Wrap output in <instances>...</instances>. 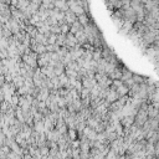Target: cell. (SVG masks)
<instances>
[{
    "label": "cell",
    "instance_id": "obj_14",
    "mask_svg": "<svg viewBox=\"0 0 159 159\" xmlns=\"http://www.w3.org/2000/svg\"><path fill=\"white\" fill-rule=\"evenodd\" d=\"M132 78L134 81V84H148L150 82L147 77H144V76H141V75H137V73H133L132 75Z\"/></svg>",
    "mask_w": 159,
    "mask_h": 159
},
{
    "label": "cell",
    "instance_id": "obj_13",
    "mask_svg": "<svg viewBox=\"0 0 159 159\" xmlns=\"http://www.w3.org/2000/svg\"><path fill=\"white\" fill-rule=\"evenodd\" d=\"M133 29V23H130V21H127V20H124L123 21V25L121 26V31L123 34H126V35H128V32Z\"/></svg>",
    "mask_w": 159,
    "mask_h": 159
},
{
    "label": "cell",
    "instance_id": "obj_24",
    "mask_svg": "<svg viewBox=\"0 0 159 159\" xmlns=\"http://www.w3.org/2000/svg\"><path fill=\"white\" fill-rule=\"evenodd\" d=\"M40 6L44 9H53V0H41Z\"/></svg>",
    "mask_w": 159,
    "mask_h": 159
},
{
    "label": "cell",
    "instance_id": "obj_27",
    "mask_svg": "<svg viewBox=\"0 0 159 159\" xmlns=\"http://www.w3.org/2000/svg\"><path fill=\"white\" fill-rule=\"evenodd\" d=\"M40 153H41V158H47V155H49V147L47 146H44V147H40Z\"/></svg>",
    "mask_w": 159,
    "mask_h": 159
},
{
    "label": "cell",
    "instance_id": "obj_33",
    "mask_svg": "<svg viewBox=\"0 0 159 159\" xmlns=\"http://www.w3.org/2000/svg\"><path fill=\"white\" fill-rule=\"evenodd\" d=\"M5 138H6V136H5L3 132H0V146H3V144H4Z\"/></svg>",
    "mask_w": 159,
    "mask_h": 159
},
{
    "label": "cell",
    "instance_id": "obj_10",
    "mask_svg": "<svg viewBox=\"0 0 159 159\" xmlns=\"http://www.w3.org/2000/svg\"><path fill=\"white\" fill-rule=\"evenodd\" d=\"M53 8H57L61 11H66L68 10V5L66 0H53Z\"/></svg>",
    "mask_w": 159,
    "mask_h": 159
},
{
    "label": "cell",
    "instance_id": "obj_1",
    "mask_svg": "<svg viewBox=\"0 0 159 159\" xmlns=\"http://www.w3.org/2000/svg\"><path fill=\"white\" fill-rule=\"evenodd\" d=\"M21 61L25 62V64H27V65H30L34 68L39 67L37 66V53L34 52V51H31L29 55H25L24 53L23 56H21Z\"/></svg>",
    "mask_w": 159,
    "mask_h": 159
},
{
    "label": "cell",
    "instance_id": "obj_21",
    "mask_svg": "<svg viewBox=\"0 0 159 159\" xmlns=\"http://www.w3.org/2000/svg\"><path fill=\"white\" fill-rule=\"evenodd\" d=\"M30 4V0H18V3L15 5V8L19 10H24L25 8H27Z\"/></svg>",
    "mask_w": 159,
    "mask_h": 159
},
{
    "label": "cell",
    "instance_id": "obj_8",
    "mask_svg": "<svg viewBox=\"0 0 159 159\" xmlns=\"http://www.w3.org/2000/svg\"><path fill=\"white\" fill-rule=\"evenodd\" d=\"M64 20H65V23L66 24H68V25H71L73 21H76L77 20V16L75 15V14L68 9V10H66L65 11V16H64Z\"/></svg>",
    "mask_w": 159,
    "mask_h": 159
},
{
    "label": "cell",
    "instance_id": "obj_29",
    "mask_svg": "<svg viewBox=\"0 0 159 159\" xmlns=\"http://www.w3.org/2000/svg\"><path fill=\"white\" fill-rule=\"evenodd\" d=\"M50 32L52 34H61V30H60V25L59 24H53V25H50Z\"/></svg>",
    "mask_w": 159,
    "mask_h": 159
},
{
    "label": "cell",
    "instance_id": "obj_23",
    "mask_svg": "<svg viewBox=\"0 0 159 159\" xmlns=\"http://www.w3.org/2000/svg\"><path fill=\"white\" fill-rule=\"evenodd\" d=\"M25 31L27 32V34H29V35L31 36V37H34V36H35L36 35V34H37V29H36V27L35 26H34V25H27L26 27H25Z\"/></svg>",
    "mask_w": 159,
    "mask_h": 159
},
{
    "label": "cell",
    "instance_id": "obj_7",
    "mask_svg": "<svg viewBox=\"0 0 159 159\" xmlns=\"http://www.w3.org/2000/svg\"><path fill=\"white\" fill-rule=\"evenodd\" d=\"M121 124L123 127H130L132 124L134 123V116L132 114H128V116H122L121 119H119Z\"/></svg>",
    "mask_w": 159,
    "mask_h": 159
},
{
    "label": "cell",
    "instance_id": "obj_4",
    "mask_svg": "<svg viewBox=\"0 0 159 159\" xmlns=\"http://www.w3.org/2000/svg\"><path fill=\"white\" fill-rule=\"evenodd\" d=\"M106 5H107L108 10H111V12H113L114 10L122 8L121 0H106Z\"/></svg>",
    "mask_w": 159,
    "mask_h": 159
},
{
    "label": "cell",
    "instance_id": "obj_17",
    "mask_svg": "<svg viewBox=\"0 0 159 159\" xmlns=\"http://www.w3.org/2000/svg\"><path fill=\"white\" fill-rule=\"evenodd\" d=\"M32 129L37 133H44V121H37V122H34L32 124Z\"/></svg>",
    "mask_w": 159,
    "mask_h": 159
},
{
    "label": "cell",
    "instance_id": "obj_35",
    "mask_svg": "<svg viewBox=\"0 0 159 159\" xmlns=\"http://www.w3.org/2000/svg\"><path fill=\"white\" fill-rule=\"evenodd\" d=\"M66 1H67V0H66Z\"/></svg>",
    "mask_w": 159,
    "mask_h": 159
},
{
    "label": "cell",
    "instance_id": "obj_22",
    "mask_svg": "<svg viewBox=\"0 0 159 159\" xmlns=\"http://www.w3.org/2000/svg\"><path fill=\"white\" fill-rule=\"evenodd\" d=\"M116 91H117V93L119 95V97L121 96H124V95H128V91H129V88L124 85V84H122L121 86H118L116 88Z\"/></svg>",
    "mask_w": 159,
    "mask_h": 159
},
{
    "label": "cell",
    "instance_id": "obj_26",
    "mask_svg": "<svg viewBox=\"0 0 159 159\" xmlns=\"http://www.w3.org/2000/svg\"><path fill=\"white\" fill-rule=\"evenodd\" d=\"M65 42V34H57V37H56V44L57 46H64Z\"/></svg>",
    "mask_w": 159,
    "mask_h": 159
},
{
    "label": "cell",
    "instance_id": "obj_34",
    "mask_svg": "<svg viewBox=\"0 0 159 159\" xmlns=\"http://www.w3.org/2000/svg\"><path fill=\"white\" fill-rule=\"evenodd\" d=\"M122 5H130V0H121Z\"/></svg>",
    "mask_w": 159,
    "mask_h": 159
},
{
    "label": "cell",
    "instance_id": "obj_15",
    "mask_svg": "<svg viewBox=\"0 0 159 159\" xmlns=\"http://www.w3.org/2000/svg\"><path fill=\"white\" fill-rule=\"evenodd\" d=\"M77 20H78V23H80L82 26H85V25H87L89 21H92V20L89 19V15H88V14H86V12L78 15V16H77Z\"/></svg>",
    "mask_w": 159,
    "mask_h": 159
},
{
    "label": "cell",
    "instance_id": "obj_19",
    "mask_svg": "<svg viewBox=\"0 0 159 159\" xmlns=\"http://www.w3.org/2000/svg\"><path fill=\"white\" fill-rule=\"evenodd\" d=\"M34 39H35V41L37 44H42V45H46L47 44V37L44 35V34H40L39 31H37V34L35 36H34Z\"/></svg>",
    "mask_w": 159,
    "mask_h": 159
},
{
    "label": "cell",
    "instance_id": "obj_32",
    "mask_svg": "<svg viewBox=\"0 0 159 159\" xmlns=\"http://www.w3.org/2000/svg\"><path fill=\"white\" fill-rule=\"evenodd\" d=\"M1 31H3V36L4 37H10L12 34H11V30L9 29H5V27H1Z\"/></svg>",
    "mask_w": 159,
    "mask_h": 159
},
{
    "label": "cell",
    "instance_id": "obj_16",
    "mask_svg": "<svg viewBox=\"0 0 159 159\" xmlns=\"http://www.w3.org/2000/svg\"><path fill=\"white\" fill-rule=\"evenodd\" d=\"M24 81H25V78H24V76H21V75H18V76H15V77L12 78V84H14V86H15L16 88H19V87H21L23 85H24Z\"/></svg>",
    "mask_w": 159,
    "mask_h": 159
},
{
    "label": "cell",
    "instance_id": "obj_20",
    "mask_svg": "<svg viewBox=\"0 0 159 159\" xmlns=\"http://www.w3.org/2000/svg\"><path fill=\"white\" fill-rule=\"evenodd\" d=\"M111 18H112L114 25H116L117 27H118V29H121V26L123 25L124 19H123L122 16H117V15H114V14H111Z\"/></svg>",
    "mask_w": 159,
    "mask_h": 159
},
{
    "label": "cell",
    "instance_id": "obj_30",
    "mask_svg": "<svg viewBox=\"0 0 159 159\" xmlns=\"http://www.w3.org/2000/svg\"><path fill=\"white\" fill-rule=\"evenodd\" d=\"M60 30H61V34H65V35H66V34L70 31V25L66 24V23L61 24V25H60Z\"/></svg>",
    "mask_w": 159,
    "mask_h": 159
},
{
    "label": "cell",
    "instance_id": "obj_6",
    "mask_svg": "<svg viewBox=\"0 0 159 159\" xmlns=\"http://www.w3.org/2000/svg\"><path fill=\"white\" fill-rule=\"evenodd\" d=\"M118 98H119V95L117 93V91L109 87V89H108V92H107V95H106L105 100H106L107 102H109V103H112V102H114L116 100H118Z\"/></svg>",
    "mask_w": 159,
    "mask_h": 159
},
{
    "label": "cell",
    "instance_id": "obj_5",
    "mask_svg": "<svg viewBox=\"0 0 159 159\" xmlns=\"http://www.w3.org/2000/svg\"><path fill=\"white\" fill-rule=\"evenodd\" d=\"M81 84H82V87L91 88L93 85L97 84V82H96L95 77H89V76H84V77H81Z\"/></svg>",
    "mask_w": 159,
    "mask_h": 159
},
{
    "label": "cell",
    "instance_id": "obj_2",
    "mask_svg": "<svg viewBox=\"0 0 159 159\" xmlns=\"http://www.w3.org/2000/svg\"><path fill=\"white\" fill-rule=\"evenodd\" d=\"M46 76L41 72L40 67H36L35 71H34V75H32V82H34V86L35 87H41V85H42V82L45 81Z\"/></svg>",
    "mask_w": 159,
    "mask_h": 159
},
{
    "label": "cell",
    "instance_id": "obj_18",
    "mask_svg": "<svg viewBox=\"0 0 159 159\" xmlns=\"http://www.w3.org/2000/svg\"><path fill=\"white\" fill-rule=\"evenodd\" d=\"M82 27H84V26H82V25L78 23V20H76V21H73V23L70 25V32L75 35V34L77 32V31L82 30Z\"/></svg>",
    "mask_w": 159,
    "mask_h": 159
},
{
    "label": "cell",
    "instance_id": "obj_3",
    "mask_svg": "<svg viewBox=\"0 0 159 159\" xmlns=\"http://www.w3.org/2000/svg\"><path fill=\"white\" fill-rule=\"evenodd\" d=\"M76 44H77V40H76L75 35L73 34H71L70 31H68L66 35H65V42H64V46H66L67 49H71V47H73Z\"/></svg>",
    "mask_w": 159,
    "mask_h": 159
},
{
    "label": "cell",
    "instance_id": "obj_12",
    "mask_svg": "<svg viewBox=\"0 0 159 159\" xmlns=\"http://www.w3.org/2000/svg\"><path fill=\"white\" fill-rule=\"evenodd\" d=\"M40 70H41V72L46 76V77H49V78H51V77H53V76H55V73H53V66H51V65H46V66L40 67Z\"/></svg>",
    "mask_w": 159,
    "mask_h": 159
},
{
    "label": "cell",
    "instance_id": "obj_31",
    "mask_svg": "<svg viewBox=\"0 0 159 159\" xmlns=\"http://www.w3.org/2000/svg\"><path fill=\"white\" fill-rule=\"evenodd\" d=\"M80 153H81V149L80 148H73L72 149V158L80 159Z\"/></svg>",
    "mask_w": 159,
    "mask_h": 159
},
{
    "label": "cell",
    "instance_id": "obj_11",
    "mask_svg": "<svg viewBox=\"0 0 159 159\" xmlns=\"http://www.w3.org/2000/svg\"><path fill=\"white\" fill-rule=\"evenodd\" d=\"M121 76H122V65L116 67L112 72L108 73V77L111 80H121Z\"/></svg>",
    "mask_w": 159,
    "mask_h": 159
},
{
    "label": "cell",
    "instance_id": "obj_25",
    "mask_svg": "<svg viewBox=\"0 0 159 159\" xmlns=\"http://www.w3.org/2000/svg\"><path fill=\"white\" fill-rule=\"evenodd\" d=\"M105 134H106V141H107V143H111L112 141H114L117 137H118L116 132H108V133L105 132Z\"/></svg>",
    "mask_w": 159,
    "mask_h": 159
},
{
    "label": "cell",
    "instance_id": "obj_9",
    "mask_svg": "<svg viewBox=\"0 0 159 159\" xmlns=\"http://www.w3.org/2000/svg\"><path fill=\"white\" fill-rule=\"evenodd\" d=\"M75 37H76V40H77V44H80L81 46L85 42H87V36L84 32V27H82V30H80V31H77L75 34Z\"/></svg>",
    "mask_w": 159,
    "mask_h": 159
},
{
    "label": "cell",
    "instance_id": "obj_28",
    "mask_svg": "<svg viewBox=\"0 0 159 159\" xmlns=\"http://www.w3.org/2000/svg\"><path fill=\"white\" fill-rule=\"evenodd\" d=\"M32 118H34V122H37V121H41L44 119V114L40 112V111H36V112L32 113Z\"/></svg>",
    "mask_w": 159,
    "mask_h": 159
}]
</instances>
